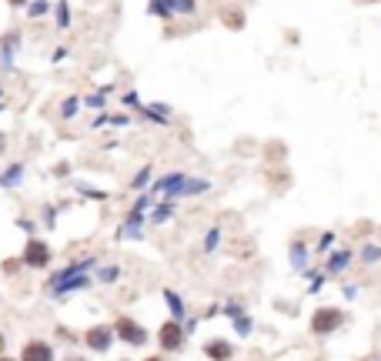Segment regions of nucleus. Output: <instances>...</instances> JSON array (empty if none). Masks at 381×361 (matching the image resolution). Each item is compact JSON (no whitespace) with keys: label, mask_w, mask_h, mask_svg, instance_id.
Returning a JSON list of instances; mask_svg holds the SVG:
<instances>
[{"label":"nucleus","mask_w":381,"mask_h":361,"mask_svg":"<svg viewBox=\"0 0 381 361\" xmlns=\"http://www.w3.org/2000/svg\"><path fill=\"white\" fill-rule=\"evenodd\" d=\"M17 178H20V164H17V168H13V171H11V174H7V178H4V180H7V184H13V180H17Z\"/></svg>","instance_id":"obj_11"},{"label":"nucleus","mask_w":381,"mask_h":361,"mask_svg":"<svg viewBox=\"0 0 381 361\" xmlns=\"http://www.w3.org/2000/svg\"><path fill=\"white\" fill-rule=\"evenodd\" d=\"M11 4H17V7H20V4H24V0H11Z\"/></svg>","instance_id":"obj_13"},{"label":"nucleus","mask_w":381,"mask_h":361,"mask_svg":"<svg viewBox=\"0 0 381 361\" xmlns=\"http://www.w3.org/2000/svg\"><path fill=\"white\" fill-rule=\"evenodd\" d=\"M151 361H157V358H151Z\"/></svg>","instance_id":"obj_16"},{"label":"nucleus","mask_w":381,"mask_h":361,"mask_svg":"<svg viewBox=\"0 0 381 361\" xmlns=\"http://www.w3.org/2000/svg\"><path fill=\"white\" fill-rule=\"evenodd\" d=\"M204 351H207V358H214V361H228L231 358V345H228V341H211Z\"/></svg>","instance_id":"obj_7"},{"label":"nucleus","mask_w":381,"mask_h":361,"mask_svg":"<svg viewBox=\"0 0 381 361\" xmlns=\"http://www.w3.org/2000/svg\"><path fill=\"white\" fill-rule=\"evenodd\" d=\"M188 188V180L181 178V174H171V178H164L161 184H157V191H164V194H174V191H184Z\"/></svg>","instance_id":"obj_8"},{"label":"nucleus","mask_w":381,"mask_h":361,"mask_svg":"<svg viewBox=\"0 0 381 361\" xmlns=\"http://www.w3.org/2000/svg\"><path fill=\"white\" fill-rule=\"evenodd\" d=\"M174 11L190 13V11H194V0H174Z\"/></svg>","instance_id":"obj_9"},{"label":"nucleus","mask_w":381,"mask_h":361,"mask_svg":"<svg viewBox=\"0 0 381 361\" xmlns=\"http://www.w3.org/2000/svg\"><path fill=\"white\" fill-rule=\"evenodd\" d=\"M24 361H54L51 345H44V341H27L24 345Z\"/></svg>","instance_id":"obj_5"},{"label":"nucleus","mask_w":381,"mask_h":361,"mask_svg":"<svg viewBox=\"0 0 381 361\" xmlns=\"http://www.w3.org/2000/svg\"><path fill=\"white\" fill-rule=\"evenodd\" d=\"M341 322H344V314L338 308H325V311H318V314H315L311 328H315L318 335H328V331H334Z\"/></svg>","instance_id":"obj_1"},{"label":"nucleus","mask_w":381,"mask_h":361,"mask_svg":"<svg viewBox=\"0 0 381 361\" xmlns=\"http://www.w3.org/2000/svg\"><path fill=\"white\" fill-rule=\"evenodd\" d=\"M157 338H161V348L164 351H178L181 345H184V331H181V324H174V322H167Z\"/></svg>","instance_id":"obj_2"},{"label":"nucleus","mask_w":381,"mask_h":361,"mask_svg":"<svg viewBox=\"0 0 381 361\" xmlns=\"http://www.w3.org/2000/svg\"><path fill=\"white\" fill-rule=\"evenodd\" d=\"M0 147H4V144H0Z\"/></svg>","instance_id":"obj_17"},{"label":"nucleus","mask_w":381,"mask_h":361,"mask_svg":"<svg viewBox=\"0 0 381 361\" xmlns=\"http://www.w3.org/2000/svg\"><path fill=\"white\" fill-rule=\"evenodd\" d=\"M0 351H4V335H0Z\"/></svg>","instance_id":"obj_14"},{"label":"nucleus","mask_w":381,"mask_h":361,"mask_svg":"<svg viewBox=\"0 0 381 361\" xmlns=\"http://www.w3.org/2000/svg\"><path fill=\"white\" fill-rule=\"evenodd\" d=\"M24 261L30 268H44V264L51 261V251H47V245H40V241H30L24 251Z\"/></svg>","instance_id":"obj_3"},{"label":"nucleus","mask_w":381,"mask_h":361,"mask_svg":"<svg viewBox=\"0 0 381 361\" xmlns=\"http://www.w3.org/2000/svg\"><path fill=\"white\" fill-rule=\"evenodd\" d=\"M87 348H94V351H107L111 348V328H94V331H87Z\"/></svg>","instance_id":"obj_6"},{"label":"nucleus","mask_w":381,"mask_h":361,"mask_svg":"<svg viewBox=\"0 0 381 361\" xmlns=\"http://www.w3.org/2000/svg\"><path fill=\"white\" fill-rule=\"evenodd\" d=\"M44 11H47V4H44V0H37V4L30 7V13H34V17H37V13H44Z\"/></svg>","instance_id":"obj_10"},{"label":"nucleus","mask_w":381,"mask_h":361,"mask_svg":"<svg viewBox=\"0 0 381 361\" xmlns=\"http://www.w3.org/2000/svg\"><path fill=\"white\" fill-rule=\"evenodd\" d=\"M117 335L124 338L127 345H144V331H140L131 318H121V322H117Z\"/></svg>","instance_id":"obj_4"},{"label":"nucleus","mask_w":381,"mask_h":361,"mask_svg":"<svg viewBox=\"0 0 381 361\" xmlns=\"http://www.w3.org/2000/svg\"><path fill=\"white\" fill-rule=\"evenodd\" d=\"M0 361H11V358H0Z\"/></svg>","instance_id":"obj_15"},{"label":"nucleus","mask_w":381,"mask_h":361,"mask_svg":"<svg viewBox=\"0 0 381 361\" xmlns=\"http://www.w3.org/2000/svg\"><path fill=\"white\" fill-rule=\"evenodd\" d=\"M167 301H171V308H174V311L181 314V301H178V295H167Z\"/></svg>","instance_id":"obj_12"}]
</instances>
